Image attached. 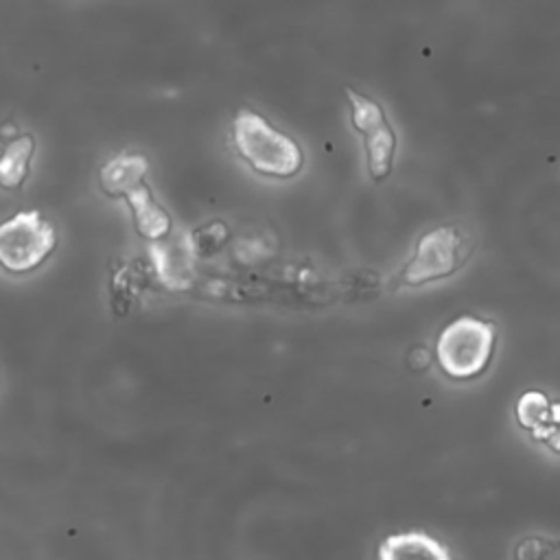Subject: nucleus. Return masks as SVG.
Wrapping results in <instances>:
<instances>
[{"mask_svg": "<svg viewBox=\"0 0 560 560\" xmlns=\"http://www.w3.org/2000/svg\"><path fill=\"white\" fill-rule=\"evenodd\" d=\"M125 201L131 210V217H133V225H136V232L140 236H144L147 241H162L171 234L173 230V223H171V217L168 212L155 201L151 188L142 182L140 186H136L133 190H129L125 195Z\"/></svg>", "mask_w": 560, "mask_h": 560, "instance_id": "8", "label": "nucleus"}, {"mask_svg": "<svg viewBox=\"0 0 560 560\" xmlns=\"http://www.w3.org/2000/svg\"><path fill=\"white\" fill-rule=\"evenodd\" d=\"M431 352L429 348L424 346H413L409 352H407V368L413 372V374H424L429 368H431Z\"/></svg>", "mask_w": 560, "mask_h": 560, "instance_id": "13", "label": "nucleus"}, {"mask_svg": "<svg viewBox=\"0 0 560 560\" xmlns=\"http://www.w3.org/2000/svg\"><path fill=\"white\" fill-rule=\"evenodd\" d=\"M376 560H455L451 549L422 529L394 532L381 538Z\"/></svg>", "mask_w": 560, "mask_h": 560, "instance_id": "7", "label": "nucleus"}, {"mask_svg": "<svg viewBox=\"0 0 560 560\" xmlns=\"http://www.w3.org/2000/svg\"><path fill=\"white\" fill-rule=\"evenodd\" d=\"M497 350V326L477 315L451 319L435 337L433 357L453 381H472L492 363Z\"/></svg>", "mask_w": 560, "mask_h": 560, "instance_id": "2", "label": "nucleus"}, {"mask_svg": "<svg viewBox=\"0 0 560 560\" xmlns=\"http://www.w3.org/2000/svg\"><path fill=\"white\" fill-rule=\"evenodd\" d=\"M532 438H534L536 442H542L549 451H553V453L560 455V424H551V422H549V424H545L542 429L534 431Z\"/></svg>", "mask_w": 560, "mask_h": 560, "instance_id": "14", "label": "nucleus"}, {"mask_svg": "<svg viewBox=\"0 0 560 560\" xmlns=\"http://www.w3.org/2000/svg\"><path fill=\"white\" fill-rule=\"evenodd\" d=\"M149 171V162L144 155L138 153H118L109 158L101 171H98V184L101 190L107 197L125 199L129 190L140 186L144 182V175Z\"/></svg>", "mask_w": 560, "mask_h": 560, "instance_id": "9", "label": "nucleus"}, {"mask_svg": "<svg viewBox=\"0 0 560 560\" xmlns=\"http://www.w3.org/2000/svg\"><path fill=\"white\" fill-rule=\"evenodd\" d=\"M35 153V138L31 133H18L0 151V188L20 190L31 173V160Z\"/></svg>", "mask_w": 560, "mask_h": 560, "instance_id": "10", "label": "nucleus"}, {"mask_svg": "<svg viewBox=\"0 0 560 560\" xmlns=\"http://www.w3.org/2000/svg\"><path fill=\"white\" fill-rule=\"evenodd\" d=\"M55 245L57 232L39 210H22L0 223V267L9 273L37 269Z\"/></svg>", "mask_w": 560, "mask_h": 560, "instance_id": "4", "label": "nucleus"}, {"mask_svg": "<svg viewBox=\"0 0 560 560\" xmlns=\"http://www.w3.org/2000/svg\"><path fill=\"white\" fill-rule=\"evenodd\" d=\"M192 254L190 238L153 241L151 260L160 284L171 291H186L192 284Z\"/></svg>", "mask_w": 560, "mask_h": 560, "instance_id": "6", "label": "nucleus"}, {"mask_svg": "<svg viewBox=\"0 0 560 560\" xmlns=\"http://www.w3.org/2000/svg\"><path fill=\"white\" fill-rule=\"evenodd\" d=\"M514 560H553V540L542 536H525L514 547Z\"/></svg>", "mask_w": 560, "mask_h": 560, "instance_id": "12", "label": "nucleus"}, {"mask_svg": "<svg viewBox=\"0 0 560 560\" xmlns=\"http://www.w3.org/2000/svg\"><path fill=\"white\" fill-rule=\"evenodd\" d=\"M232 144L241 160L265 177L289 179L304 166L302 147L252 109H241L234 116Z\"/></svg>", "mask_w": 560, "mask_h": 560, "instance_id": "1", "label": "nucleus"}, {"mask_svg": "<svg viewBox=\"0 0 560 560\" xmlns=\"http://www.w3.org/2000/svg\"><path fill=\"white\" fill-rule=\"evenodd\" d=\"M472 241L459 225H438L427 230L411 258L400 269L398 282L402 287H422L457 273L470 258Z\"/></svg>", "mask_w": 560, "mask_h": 560, "instance_id": "3", "label": "nucleus"}, {"mask_svg": "<svg viewBox=\"0 0 560 560\" xmlns=\"http://www.w3.org/2000/svg\"><path fill=\"white\" fill-rule=\"evenodd\" d=\"M549 422H551V424H560V400L551 402V409H549Z\"/></svg>", "mask_w": 560, "mask_h": 560, "instance_id": "15", "label": "nucleus"}, {"mask_svg": "<svg viewBox=\"0 0 560 560\" xmlns=\"http://www.w3.org/2000/svg\"><path fill=\"white\" fill-rule=\"evenodd\" d=\"M549 409H551V400L547 398L545 392L527 389L518 396L514 405V418L521 429L534 433L545 424H549Z\"/></svg>", "mask_w": 560, "mask_h": 560, "instance_id": "11", "label": "nucleus"}, {"mask_svg": "<svg viewBox=\"0 0 560 560\" xmlns=\"http://www.w3.org/2000/svg\"><path fill=\"white\" fill-rule=\"evenodd\" d=\"M346 98L350 105L352 127L363 136L368 173L374 182L385 179L392 173L394 155H396V133L394 127L387 122L383 107L359 94L352 88H346Z\"/></svg>", "mask_w": 560, "mask_h": 560, "instance_id": "5", "label": "nucleus"}]
</instances>
